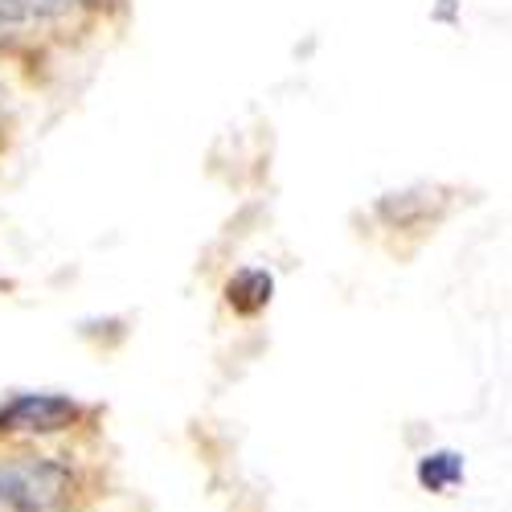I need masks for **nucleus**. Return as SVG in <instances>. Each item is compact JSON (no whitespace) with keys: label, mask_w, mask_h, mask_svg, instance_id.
<instances>
[{"label":"nucleus","mask_w":512,"mask_h":512,"mask_svg":"<svg viewBox=\"0 0 512 512\" xmlns=\"http://www.w3.org/2000/svg\"><path fill=\"white\" fill-rule=\"evenodd\" d=\"M74 476L58 459H13L0 463V512H58Z\"/></svg>","instance_id":"obj_1"},{"label":"nucleus","mask_w":512,"mask_h":512,"mask_svg":"<svg viewBox=\"0 0 512 512\" xmlns=\"http://www.w3.org/2000/svg\"><path fill=\"white\" fill-rule=\"evenodd\" d=\"M82 418V406L66 394H13L0 406V435H58Z\"/></svg>","instance_id":"obj_2"},{"label":"nucleus","mask_w":512,"mask_h":512,"mask_svg":"<svg viewBox=\"0 0 512 512\" xmlns=\"http://www.w3.org/2000/svg\"><path fill=\"white\" fill-rule=\"evenodd\" d=\"M74 0H0V41H9L33 25L58 21Z\"/></svg>","instance_id":"obj_3"},{"label":"nucleus","mask_w":512,"mask_h":512,"mask_svg":"<svg viewBox=\"0 0 512 512\" xmlns=\"http://www.w3.org/2000/svg\"><path fill=\"white\" fill-rule=\"evenodd\" d=\"M271 295H275V279H271V271H263V267H246V271H238V275L226 283V300H230V308L242 312V316L263 312V308L271 304Z\"/></svg>","instance_id":"obj_4"},{"label":"nucleus","mask_w":512,"mask_h":512,"mask_svg":"<svg viewBox=\"0 0 512 512\" xmlns=\"http://www.w3.org/2000/svg\"><path fill=\"white\" fill-rule=\"evenodd\" d=\"M418 484L426 492L447 496L451 488L463 484V455H455V451H426L418 459Z\"/></svg>","instance_id":"obj_5"},{"label":"nucleus","mask_w":512,"mask_h":512,"mask_svg":"<svg viewBox=\"0 0 512 512\" xmlns=\"http://www.w3.org/2000/svg\"><path fill=\"white\" fill-rule=\"evenodd\" d=\"M82 5H91V9H103V5H111V0H82Z\"/></svg>","instance_id":"obj_6"}]
</instances>
